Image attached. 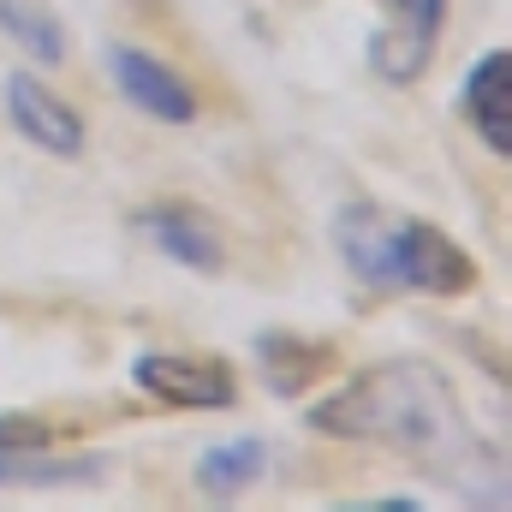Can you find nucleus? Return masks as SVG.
Returning a JSON list of instances; mask_svg holds the SVG:
<instances>
[{"label":"nucleus","mask_w":512,"mask_h":512,"mask_svg":"<svg viewBox=\"0 0 512 512\" xmlns=\"http://www.w3.org/2000/svg\"><path fill=\"white\" fill-rule=\"evenodd\" d=\"M304 423L316 435H334V441H370L387 447L411 465H423L429 477L453 483L471 507H501L507 495V471L501 459L489 453V441L471 429L465 405L453 382L441 376V364L429 358H382V364H364L358 376L322 393Z\"/></svg>","instance_id":"obj_1"},{"label":"nucleus","mask_w":512,"mask_h":512,"mask_svg":"<svg viewBox=\"0 0 512 512\" xmlns=\"http://www.w3.org/2000/svg\"><path fill=\"white\" fill-rule=\"evenodd\" d=\"M334 256L370 292H417V298H465L477 292L483 268L453 233L423 215H399L370 197L334 209Z\"/></svg>","instance_id":"obj_2"},{"label":"nucleus","mask_w":512,"mask_h":512,"mask_svg":"<svg viewBox=\"0 0 512 512\" xmlns=\"http://www.w3.org/2000/svg\"><path fill=\"white\" fill-rule=\"evenodd\" d=\"M387 24L370 36V72L387 84H417L441 48L447 0H382Z\"/></svg>","instance_id":"obj_3"},{"label":"nucleus","mask_w":512,"mask_h":512,"mask_svg":"<svg viewBox=\"0 0 512 512\" xmlns=\"http://www.w3.org/2000/svg\"><path fill=\"white\" fill-rule=\"evenodd\" d=\"M108 78H114V90L126 96L131 108L143 120H155V126H197V114H203L197 90L167 60H155L137 42H108Z\"/></svg>","instance_id":"obj_4"},{"label":"nucleus","mask_w":512,"mask_h":512,"mask_svg":"<svg viewBox=\"0 0 512 512\" xmlns=\"http://www.w3.org/2000/svg\"><path fill=\"white\" fill-rule=\"evenodd\" d=\"M131 382L161 405L179 411H233L239 405V376L221 358H185V352H143L131 358Z\"/></svg>","instance_id":"obj_5"},{"label":"nucleus","mask_w":512,"mask_h":512,"mask_svg":"<svg viewBox=\"0 0 512 512\" xmlns=\"http://www.w3.org/2000/svg\"><path fill=\"white\" fill-rule=\"evenodd\" d=\"M0 96H6V120H12V131H18L24 143H36L42 155H60V161H78V155H84L90 131L78 120V108H72L60 90H48L36 72H24V66L6 72Z\"/></svg>","instance_id":"obj_6"},{"label":"nucleus","mask_w":512,"mask_h":512,"mask_svg":"<svg viewBox=\"0 0 512 512\" xmlns=\"http://www.w3.org/2000/svg\"><path fill=\"white\" fill-rule=\"evenodd\" d=\"M131 227L167 256V262H179V268H191V274H221V268H227V245H221L215 221H209L203 209L179 203V197H173V203H149V209H137Z\"/></svg>","instance_id":"obj_7"},{"label":"nucleus","mask_w":512,"mask_h":512,"mask_svg":"<svg viewBox=\"0 0 512 512\" xmlns=\"http://www.w3.org/2000/svg\"><path fill=\"white\" fill-rule=\"evenodd\" d=\"M459 114H465V126L477 131V143L495 161H512V54L507 48L477 54V66L459 84Z\"/></svg>","instance_id":"obj_8"},{"label":"nucleus","mask_w":512,"mask_h":512,"mask_svg":"<svg viewBox=\"0 0 512 512\" xmlns=\"http://www.w3.org/2000/svg\"><path fill=\"white\" fill-rule=\"evenodd\" d=\"M251 352H256V376H262V387L280 393V399L310 393V387L334 370V346H328V340H304V334H286V328L256 334Z\"/></svg>","instance_id":"obj_9"},{"label":"nucleus","mask_w":512,"mask_h":512,"mask_svg":"<svg viewBox=\"0 0 512 512\" xmlns=\"http://www.w3.org/2000/svg\"><path fill=\"white\" fill-rule=\"evenodd\" d=\"M262 471H268V441L262 435H233V441H215L197 459V489L209 501H239L245 489L262 483Z\"/></svg>","instance_id":"obj_10"},{"label":"nucleus","mask_w":512,"mask_h":512,"mask_svg":"<svg viewBox=\"0 0 512 512\" xmlns=\"http://www.w3.org/2000/svg\"><path fill=\"white\" fill-rule=\"evenodd\" d=\"M0 36H12V48L36 66H66L72 60V36H66L60 12H48L42 0H0Z\"/></svg>","instance_id":"obj_11"},{"label":"nucleus","mask_w":512,"mask_h":512,"mask_svg":"<svg viewBox=\"0 0 512 512\" xmlns=\"http://www.w3.org/2000/svg\"><path fill=\"white\" fill-rule=\"evenodd\" d=\"M102 459H42L0 447V489H60V483H96Z\"/></svg>","instance_id":"obj_12"}]
</instances>
